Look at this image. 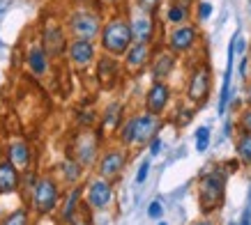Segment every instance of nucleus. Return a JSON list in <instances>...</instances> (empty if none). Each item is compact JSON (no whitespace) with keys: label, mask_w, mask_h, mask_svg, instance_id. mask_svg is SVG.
<instances>
[{"label":"nucleus","mask_w":251,"mask_h":225,"mask_svg":"<svg viewBox=\"0 0 251 225\" xmlns=\"http://www.w3.org/2000/svg\"><path fill=\"white\" fill-rule=\"evenodd\" d=\"M101 46L108 55L113 58H120L127 53V48L131 46V28H129V21H125L122 16H115L111 21L101 28Z\"/></svg>","instance_id":"f257e3e1"},{"label":"nucleus","mask_w":251,"mask_h":225,"mask_svg":"<svg viewBox=\"0 0 251 225\" xmlns=\"http://www.w3.org/2000/svg\"><path fill=\"white\" fill-rule=\"evenodd\" d=\"M224 195H226V175L221 170H212V173H205L201 177L198 198H201V209L203 211L217 209L224 202Z\"/></svg>","instance_id":"f03ea898"},{"label":"nucleus","mask_w":251,"mask_h":225,"mask_svg":"<svg viewBox=\"0 0 251 225\" xmlns=\"http://www.w3.org/2000/svg\"><path fill=\"white\" fill-rule=\"evenodd\" d=\"M58 200H60V191L53 177H37L32 184V209L39 216H46L58 207Z\"/></svg>","instance_id":"7ed1b4c3"},{"label":"nucleus","mask_w":251,"mask_h":225,"mask_svg":"<svg viewBox=\"0 0 251 225\" xmlns=\"http://www.w3.org/2000/svg\"><path fill=\"white\" fill-rule=\"evenodd\" d=\"M69 30L74 32L76 39L92 42L101 32V21H99L97 14H92L88 9H78V12H74V14L69 16Z\"/></svg>","instance_id":"20e7f679"},{"label":"nucleus","mask_w":251,"mask_h":225,"mask_svg":"<svg viewBox=\"0 0 251 225\" xmlns=\"http://www.w3.org/2000/svg\"><path fill=\"white\" fill-rule=\"evenodd\" d=\"M159 127H161L159 115H152V112H143V115L131 117V145L150 143L157 135Z\"/></svg>","instance_id":"39448f33"},{"label":"nucleus","mask_w":251,"mask_h":225,"mask_svg":"<svg viewBox=\"0 0 251 225\" xmlns=\"http://www.w3.org/2000/svg\"><path fill=\"white\" fill-rule=\"evenodd\" d=\"M99 131H81L76 135V145H74V157L81 165H92L97 158V147H99Z\"/></svg>","instance_id":"423d86ee"},{"label":"nucleus","mask_w":251,"mask_h":225,"mask_svg":"<svg viewBox=\"0 0 251 225\" xmlns=\"http://www.w3.org/2000/svg\"><path fill=\"white\" fill-rule=\"evenodd\" d=\"M125 163H127V152L122 150V147H113V150H108L104 157L99 158V177H104V180H115V177H120V173L125 170Z\"/></svg>","instance_id":"0eeeda50"},{"label":"nucleus","mask_w":251,"mask_h":225,"mask_svg":"<svg viewBox=\"0 0 251 225\" xmlns=\"http://www.w3.org/2000/svg\"><path fill=\"white\" fill-rule=\"evenodd\" d=\"M207 94H210V69L203 65V67H196L191 71L187 97H189L196 106H201V104H205Z\"/></svg>","instance_id":"6e6552de"},{"label":"nucleus","mask_w":251,"mask_h":225,"mask_svg":"<svg viewBox=\"0 0 251 225\" xmlns=\"http://www.w3.org/2000/svg\"><path fill=\"white\" fill-rule=\"evenodd\" d=\"M85 198H88V207H90V209H106L108 204H111V198H113L111 181L104 180V177L92 180L90 184H88Z\"/></svg>","instance_id":"1a4fd4ad"},{"label":"nucleus","mask_w":251,"mask_h":225,"mask_svg":"<svg viewBox=\"0 0 251 225\" xmlns=\"http://www.w3.org/2000/svg\"><path fill=\"white\" fill-rule=\"evenodd\" d=\"M97 81L101 90H113L120 83V65L113 55H104L97 60Z\"/></svg>","instance_id":"9d476101"},{"label":"nucleus","mask_w":251,"mask_h":225,"mask_svg":"<svg viewBox=\"0 0 251 225\" xmlns=\"http://www.w3.org/2000/svg\"><path fill=\"white\" fill-rule=\"evenodd\" d=\"M67 55H69V62L76 69L90 67L92 60H95V44L88 42V39H74L67 46Z\"/></svg>","instance_id":"9b49d317"},{"label":"nucleus","mask_w":251,"mask_h":225,"mask_svg":"<svg viewBox=\"0 0 251 225\" xmlns=\"http://www.w3.org/2000/svg\"><path fill=\"white\" fill-rule=\"evenodd\" d=\"M168 101H171V90H168V85L161 81H154L152 85H150L148 94H145V111L152 112V115H161L164 108L168 106Z\"/></svg>","instance_id":"f8f14e48"},{"label":"nucleus","mask_w":251,"mask_h":225,"mask_svg":"<svg viewBox=\"0 0 251 225\" xmlns=\"http://www.w3.org/2000/svg\"><path fill=\"white\" fill-rule=\"evenodd\" d=\"M150 65V44H141V42H131V46L125 53V67L131 74L143 71Z\"/></svg>","instance_id":"ddd939ff"},{"label":"nucleus","mask_w":251,"mask_h":225,"mask_svg":"<svg viewBox=\"0 0 251 225\" xmlns=\"http://www.w3.org/2000/svg\"><path fill=\"white\" fill-rule=\"evenodd\" d=\"M42 48L49 58H60L65 48H67V42H65V32H62L60 25H46L44 30V39H42Z\"/></svg>","instance_id":"4468645a"},{"label":"nucleus","mask_w":251,"mask_h":225,"mask_svg":"<svg viewBox=\"0 0 251 225\" xmlns=\"http://www.w3.org/2000/svg\"><path fill=\"white\" fill-rule=\"evenodd\" d=\"M196 39H198L196 28H191V25H180V28H175V30L171 32V37H168V48H171V53H184L196 44Z\"/></svg>","instance_id":"2eb2a0df"},{"label":"nucleus","mask_w":251,"mask_h":225,"mask_svg":"<svg viewBox=\"0 0 251 225\" xmlns=\"http://www.w3.org/2000/svg\"><path fill=\"white\" fill-rule=\"evenodd\" d=\"M131 28V39L134 42H141V44H150L154 35V21L150 14H138L131 19L129 23Z\"/></svg>","instance_id":"dca6fc26"},{"label":"nucleus","mask_w":251,"mask_h":225,"mask_svg":"<svg viewBox=\"0 0 251 225\" xmlns=\"http://www.w3.org/2000/svg\"><path fill=\"white\" fill-rule=\"evenodd\" d=\"M30 158H32V152H30V145L25 143V140H12V143H9L7 161L14 165L16 170H28Z\"/></svg>","instance_id":"f3484780"},{"label":"nucleus","mask_w":251,"mask_h":225,"mask_svg":"<svg viewBox=\"0 0 251 225\" xmlns=\"http://www.w3.org/2000/svg\"><path fill=\"white\" fill-rule=\"evenodd\" d=\"M19 184H21V175H19V170L9 163L7 158L0 161V193L2 195L14 193L16 188H19Z\"/></svg>","instance_id":"a211bd4d"},{"label":"nucleus","mask_w":251,"mask_h":225,"mask_svg":"<svg viewBox=\"0 0 251 225\" xmlns=\"http://www.w3.org/2000/svg\"><path fill=\"white\" fill-rule=\"evenodd\" d=\"M175 67V53L171 51H161L157 58L152 60V76L154 81H161V78H166Z\"/></svg>","instance_id":"6ab92c4d"},{"label":"nucleus","mask_w":251,"mask_h":225,"mask_svg":"<svg viewBox=\"0 0 251 225\" xmlns=\"http://www.w3.org/2000/svg\"><path fill=\"white\" fill-rule=\"evenodd\" d=\"M28 67L35 76H44L49 71V55L44 53L42 46H32L28 51Z\"/></svg>","instance_id":"aec40b11"},{"label":"nucleus","mask_w":251,"mask_h":225,"mask_svg":"<svg viewBox=\"0 0 251 225\" xmlns=\"http://www.w3.org/2000/svg\"><path fill=\"white\" fill-rule=\"evenodd\" d=\"M120 120H122V106L120 104H111L106 108V112L101 115V131H99V134L120 129Z\"/></svg>","instance_id":"412c9836"},{"label":"nucleus","mask_w":251,"mask_h":225,"mask_svg":"<svg viewBox=\"0 0 251 225\" xmlns=\"http://www.w3.org/2000/svg\"><path fill=\"white\" fill-rule=\"evenodd\" d=\"M81 195H83V188H81V186H74L72 191H69L67 200H65V209H62V221H65V223H69V221L74 218V214L78 211Z\"/></svg>","instance_id":"4be33fe9"},{"label":"nucleus","mask_w":251,"mask_h":225,"mask_svg":"<svg viewBox=\"0 0 251 225\" xmlns=\"http://www.w3.org/2000/svg\"><path fill=\"white\" fill-rule=\"evenodd\" d=\"M81 173H83V165L78 163L76 158H67L65 163H62V175H65V180L69 184H76L81 180Z\"/></svg>","instance_id":"5701e85b"},{"label":"nucleus","mask_w":251,"mask_h":225,"mask_svg":"<svg viewBox=\"0 0 251 225\" xmlns=\"http://www.w3.org/2000/svg\"><path fill=\"white\" fill-rule=\"evenodd\" d=\"M235 150H237L240 161L251 165V135L249 134H240V138H237V143H235Z\"/></svg>","instance_id":"b1692460"},{"label":"nucleus","mask_w":251,"mask_h":225,"mask_svg":"<svg viewBox=\"0 0 251 225\" xmlns=\"http://www.w3.org/2000/svg\"><path fill=\"white\" fill-rule=\"evenodd\" d=\"M2 225H30V214L28 209H16L2 221Z\"/></svg>","instance_id":"393cba45"},{"label":"nucleus","mask_w":251,"mask_h":225,"mask_svg":"<svg viewBox=\"0 0 251 225\" xmlns=\"http://www.w3.org/2000/svg\"><path fill=\"white\" fill-rule=\"evenodd\" d=\"M207 145H210V129L207 127L196 129V152H205Z\"/></svg>","instance_id":"a878e982"},{"label":"nucleus","mask_w":251,"mask_h":225,"mask_svg":"<svg viewBox=\"0 0 251 225\" xmlns=\"http://www.w3.org/2000/svg\"><path fill=\"white\" fill-rule=\"evenodd\" d=\"M184 19H187V12H184L182 5H173L168 9V21L171 23H182Z\"/></svg>","instance_id":"bb28decb"},{"label":"nucleus","mask_w":251,"mask_h":225,"mask_svg":"<svg viewBox=\"0 0 251 225\" xmlns=\"http://www.w3.org/2000/svg\"><path fill=\"white\" fill-rule=\"evenodd\" d=\"M138 2V9L143 12V14H150L152 16L157 9H159V2L161 0H136Z\"/></svg>","instance_id":"cd10ccee"},{"label":"nucleus","mask_w":251,"mask_h":225,"mask_svg":"<svg viewBox=\"0 0 251 225\" xmlns=\"http://www.w3.org/2000/svg\"><path fill=\"white\" fill-rule=\"evenodd\" d=\"M69 225H90V216H88V211H78V214H74V218L69 221Z\"/></svg>","instance_id":"c85d7f7f"},{"label":"nucleus","mask_w":251,"mask_h":225,"mask_svg":"<svg viewBox=\"0 0 251 225\" xmlns=\"http://www.w3.org/2000/svg\"><path fill=\"white\" fill-rule=\"evenodd\" d=\"M148 173H150V161H143L136 173V184H143V181L148 180Z\"/></svg>","instance_id":"c756f323"},{"label":"nucleus","mask_w":251,"mask_h":225,"mask_svg":"<svg viewBox=\"0 0 251 225\" xmlns=\"http://www.w3.org/2000/svg\"><path fill=\"white\" fill-rule=\"evenodd\" d=\"M161 214H164V207H161V202H157V200H154V202L148 207V216H150V218H159Z\"/></svg>","instance_id":"7c9ffc66"},{"label":"nucleus","mask_w":251,"mask_h":225,"mask_svg":"<svg viewBox=\"0 0 251 225\" xmlns=\"http://www.w3.org/2000/svg\"><path fill=\"white\" fill-rule=\"evenodd\" d=\"M210 14H212V5H210V2H201V7H198V19L205 21Z\"/></svg>","instance_id":"2f4dec72"},{"label":"nucleus","mask_w":251,"mask_h":225,"mask_svg":"<svg viewBox=\"0 0 251 225\" xmlns=\"http://www.w3.org/2000/svg\"><path fill=\"white\" fill-rule=\"evenodd\" d=\"M242 129H244V134L251 135V111L242 112Z\"/></svg>","instance_id":"473e14b6"},{"label":"nucleus","mask_w":251,"mask_h":225,"mask_svg":"<svg viewBox=\"0 0 251 225\" xmlns=\"http://www.w3.org/2000/svg\"><path fill=\"white\" fill-rule=\"evenodd\" d=\"M159 152H161V138H157V135H154L152 140H150V154H152V157H157Z\"/></svg>","instance_id":"72a5a7b5"},{"label":"nucleus","mask_w":251,"mask_h":225,"mask_svg":"<svg viewBox=\"0 0 251 225\" xmlns=\"http://www.w3.org/2000/svg\"><path fill=\"white\" fill-rule=\"evenodd\" d=\"M247 65H249V55H247V58H242V65H240V76L247 74Z\"/></svg>","instance_id":"f704fd0d"},{"label":"nucleus","mask_w":251,"mask_h":225,"mask_svg":"<svg viewBox=\"0 0 251 225\" xmlns=\"http://www.w3.org/2000/svg\"><path fill=\"white\" fill-rule=\"evenodd\" d=\"M226 170H228V173H235V170H237V161H228V163H226Z\"/></svg>","instance_id":"c9c22d12"},{"label":"nucleus","mask_w":251,"mask_h":225,"mask_svg":"<svg viewBox=\"0 0 251 225\" xmlns=\"http://www.w3.org/2000/svg\"><path fill=\"white\" fill-rule=\"evenodd\" d=\"M224 134H226V135H230V134H233V124H230V122H228V124H226V131H224Z\"/></svg>","instance_id":"e433bc0d"},{"label":"nucleus","mask_w":251,"mask_h":225,"mask_svg":"<svg viewBox=\"0 0 251 225\" xmlns=\"http://www.w3.org/2000/svg\"><path fill=\"white\" fill-rule=\"evenodd\" d=\"M104 5H115V2H120V0H101Z\"/></svg>","instance_id":"4c0bfd02"},{"label":"nucleus","mask_w":251,"mask_h":225,"mask_svg":"<svg viewBox=\"0 0 251 225\" xmlns=\"http://www.w3.org/2000/svg\"><path fill=\"white\" fill-rule=\"evenodd\" d=\"M247 101L251 104V85H249V90H247Z\"/></svg>","instance_id":"58836bf2"},{"label":"nucleus","mask_w":251,"mask_h":225,"mask_svg":"<svg viewBox=\"0 0 251 225\" xmlns=\"http://www.w3.org/2000/svg\"><path fill=\"white\" fill-rule=\"evenodd\" d=\"M198 225H214V223H210V221H203V223H198Z\"/></svg>","instance_id":"ea45409f"},{"label":"nucleus","mask_w":251,"mask_h":225,"mask_svg":"<svg viewBox=\"0 0 251 225\" xmlns=\"http://www.w3.org/2000/svg\"><path fill=\"white\" fill-rule=\"evenodd\" d=\"M249 204H251V195H249Z\"/></svg>","instance_id":"a19ab883"},{"label":"nucleus","mask_w":251,"mask_h":225,"mask_svg":"<svg viewBox=\"0 0 251 225\" xmlns=\"http://www.w3.org/2000/svg\"><path fill=\"white\" fill-rule=\"evenodd\" d=\"M159 225H166V223H159Z\"/></svg>","instance_id":"79ce46f5"},{"label":"nucleus","mask_w":251,"mask_h":225,"mask_svg":"<svg viewBox=\"0 0 251 225\" xmlns=\"http://www.w3.org/2000/svg\"><path fill=\"white\" fill-rule=\"evenodd\" d=\"M0 161H2V158H0Z\"/></svg>","instance_id":"37998d69"}]
</instances>
